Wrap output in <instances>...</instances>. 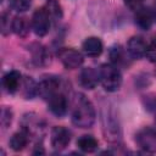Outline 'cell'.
<instances>
[{
    "mask_svg": "<svg viewBox=\"0 0 156 156\" xmlns=\"http://www.w3.org/2000/svg\"><path fill=\"white\" fill-rule=\"evenodd\" d=\"M96 118L95 108L91 101L83 94H77L73 100L72 122L79 128H90Z\"/></svg>",
    "mask_w": 156,
    "mask_h": 156,
    "instance_id": "1",
    "label": "cell"
},
{
    "mask_svg": "<svg viewBox=\"0 0 156 156\" xmlns=\"http://www.w3.org/2000/svg\"><path fill=\"white\" fill-rule=\"evenodd\" d=\"M100 83L107 91H116L119 89L122 83V76L115 65L105 63L99 68Z\"/></svg>",
    "mask_w": 156,
    "mask_h": 156,
    "instance_id": "2",
    "label": "cell"
},
{
    "mask_svg": "<svg viewBox=\"0 0 156 156\" xmlns=\"http://www.w3.org/2000/svg\"><path fill=\"white\" fill-rule=\"evenodd\" d=\"M50 24H51V17L46 11V9L44 6L37 9L32 16V29L34 30V33L38 37L46 35L50 29Z\"/></svg>",
    "mask_w": 156,
    "mask_h": 156,
    "instance_id": "3",
    "label": "cell"
},
{
    "mask_svg": "<svg viewBox=\"0 0 156 156\" xmlns=\"http://www.w3.org/2000/svg\"><path fill=\"white\" fill-rule=\"evenodd\" d=\"M135 140L141 150L150 154L156 152V130L155 129L149 127L140 129L135 135Z\"/></svg>",
    "mask_w": 156,
    "mask_h": 156,
    "instance_id": "4",
    "label": "cell"
},
{
    "mask_svg": "<svg viewBox=\"0 0 156 156\" xmlns=\"http://www.w3.org/2000/svg\"><path fill=\"white\" fill-rule=\"evenodd\" d=\"M57 56L67 69H76L83 63V55L73 48H62Z\"/></svg>",
    "mask_w": 156,
    "mask_h": 156,
    "instance_id": "5",
    "label": "cell"
},
{
    "mask_svg": "<svg viewBox=\"0 0 156 156\" xmlns=\"http://www.w3.org/2000/svg\"><path fill=\"white\" fill-rule=\"evenodd\" d=\"M71 141V133L65 127H54L51 130V145L55 150H63Z\"/></svg>",
    "mask_w": 156,
    "mask_h": 156,
    "instance_id": "6",
    "label": "cell"
},
{
    "mask_svg": "<svg viewBox=\"0 0 156 156\" xmlns=\"http://www.w3.org/2000/svg\"><path fill=\"white\" fill-rule=\"evenodd\" d=\"M48 105H49V110L55 116H58V117L63 116L67 112V108H68L67 98L60 91L55 93L52 96H50L48 99Z\"/></svg>",
    "mask_w": 156,
    "mask_h": 156,
    "instance_id": "7",
    "label": "cell"
},
{
    "mask_svg": "<svg viewBox=\"0 0 156 156\" xmlns=\"http://www.w3.org/2000/svg\"><path fill=\"white\" fill-rule=\"evenodd\" d=\"M58 87H60V80L56 77H46L43 80H40V83L38 84V94L48 100L50 96H52L55 93L58 91Z\"/></svg>",
    "mask_w": 156,
    "mask_h": 156,
    "instance_id": "8",
    "label": "cell"
},
{
    "mask_svg": "<svg viewBox=\"0 0 156 156\" xmlns=\"http://www.w3.org/2000/svg\"><path fill=\"white\" fill-rule=\"evenodd\" d=\"M79 84L85 88V89H94L98 83L100 82V77H99V71L91 68V67H87L83 68L79 73Z\"/></svg>",
    "mask_w": 156,
    "mask_h": 156,
    "instance_id": "9",
    "label": "cell"
},
{
    "mask_svg": "<svg viewBox=\"0 0 156 156\" xmlns=\"http://www.w3.org/2000/svg\"><path fill=\"white\" fill-rule=\"evenodd\" d=\"M146 49H147V44L140 37H132L128 40L127 50L133 58H141L146 56Z\"/></svg>",
    "mask_w": 156,
    "mask_h": 156,
    "instance_id": "10",
    "label": "cell"
},
{
    "mask_svg": "<svg viewBox=\"0 0 156 156\" xmlns=\"http://www.w3.org/2000/svg\"><path fill=\"white\" fill-rule=\"evenodd\" d=\"M135 24L140 28V29H144V30H147L150 29L152 22H154V13H152V10L147 9V7H139L138 10H135Z\"/></svg>",
    "mask_w": 156,
    "mask_h": 156,
    "instance_id": "11",
    "label": "cell"
},
{
    "mask_svg": "<svg viewBox=\"0 0 156 156\" xmlns=\"http://www.w3.org/2000/svg\"><path fill=\"white\" fill-rule=\"evenodd\" d=\"M82 49L84 54L88 55L89 57H98L101 55L104 45H102V41L98 37H89L83 41Z\"/></svg>",
    "mask_w": 156,
    "mask_h": 156,
    "instance_id": "12",
    "label": "cell"
},
{
    "mask_svg": "<svg viewBox=\"0 0 156 156\" xmlns=\"http://www.w3.org/2000/svg\"><path fill=\"white\" fill-rule=\"evenodd\" d=\"M21 85V73L17 71L7 72L2 78V87L7 93H16Z\"/></svg>",
    "mask_w": 156,
    "mask_h": 156,
    "instance_id": "13",
    "label": "cell"
},
{
    "mask_svg": "<svg viewBox=\"0 0 156 156\" xmlns=\"http://www.w3.org/2000/svg\"><path fill=\"white\" fill-rule=\"evenodd\" d=\"M28 141H29V133L23 128L22 130L16 132L11 136V139H10V146L15 151H21V150H23L27 146Z\"/></svg>",
    "mask_w": 156,
    "mask_h": 156,
    "instance_id": "14",
    "label": "cell"
},
{
    "mask_svg": "<svg viewBox=\"0 0 156 156\" xmlns=\"http://www.w3.org/2000/svg\"><path fill=\"white\" fill-rule=\"evenodd\" d=\"M98 140L93 135H82L77 140V146L83 152H94L98 149Z\"/></svg>",
    "mask_w": 156,
    "mask_h": 156,
    "instance_id": "15",
    "label": "cell"
},
{
    "mask_svg": "<svg viewBox=\"0 0 156 156\" xmlns=\"http://www.w3.org/2000/svg\"><path fill=\"white\" fill-rule=\"evenodd\" d=\"M11 29L20 37H26L29 32V23L22 16H16L11 22Z\"/></svg>",
    "mask_w": 156,
    "mask_h": 156,
    "instance_id": "16",
    "label": "cell"
},
{
    "mask_svg": "<svg viewBox=\"0 0 156 156\" xmlns=\"http://www.w3.org/2000/svg\"><path fill=\"white\" fill-rule=\"evenodd\" d=\"M32 56H33V61L35 65H46L49 62L50 58V54L48 52V50L41 46V45H35L32 50Z\"/></svg>",
    "mask_w": 156,
    "mask_h": 156,
    "instance_id": "17",
    "label": "cell"
},
{
    "mask_svg": "<svg viewBox=\"0 0 156 156\" xmlns=\"http://www.w3.org/2000/svg\"><path fill=\"white\" fill-rule=\"evenodd\" d=\"M46 9V11L49 12L51 20H58L62 17V9L61 5L56 1V0H48V2L44 6Z\"/></svg>",
    "mask_w": 156,
    "mask_h": 156,
    "instance_id": "18",
    "label": "cell"
},
{
    "mask_svg": "<svg viewBox=\"0 0 156 156\" xmlns=\"http://www.w3.org/2000/svg\"><path fill=\"white\" fill-rule=\"evenodd\" d=\"M23 94L27 99H32L35 94H38V84H35L30 77H27L23 82Z\"/></svg>",
    "mask_w": 156,
    "mask_h": 156,
    "instance_id": "19",
    "label": "cell"
},
{
    "mask_svg": "<svg viewBox=\"0 0 156 156\" xmlns=\"http://www.w3.org/2000/svg\"><path fill=\"white\" fill-rule=\"evenodd\" d=\"M9 4L15 11L24 12L30 7L32 0H9Z\"/></svg>",
    "mask_w": 156,
    "mask_h": 156,
    "instance_id": "20",
    "label": "cell"
},
{
    "mask_svg": "<svg viewBox=\"0 0 156 156\" xmlns=\"http://www.w3.org/2000/svg\"><path fill=\"white\" fill-rule=\"evenodd\" d=\"M110 57L113 63H119L123 60V51L119 46H113L110 50Z\"/></svg>",
    "mask_w": 156,
    "mask_h": 156,
    "instance_id": "21",
    "label": "cell"
},
{
    "mask_svg": "<svg viewBox=\"0 0 156 156\" xmlns=\"http://www.w3.org/2000/svg\"><path fill=\"white\" fill-rule=\"evenodd\" d=\"M146 57L150 61H156V38H154L150 44H147V49H146Z\"/></svg>",
    "mask_w": 156,
    "mask_h": 156,
    "instance_id": "22",
    "label": "cell"
},
{
    "mask_svg": "<svg viewBox=\"0 0 156 156\" xmlns=\"http://www.w3.org/2000/svg\"><path fill=\"white\" fill-rule=\"evenodd\" d=\"M143 1L144 0H124V4L130 9V10H138L139 7L143 6Z\"/></svg>",
    "mask_w": 156,
    "mask_h": 156,
    "instance_id": "23",
    "label": "cell"
},
{
    "mask_svg": "<svg viewBox=\"0 0 156 156\" xmlns=\"http://www.w3.org/2000/svg\"><path fill=\"white\" fill-rule=\"evenodd\" d=\"M9 116H12L11 115V111L7 110V108H2V117H1V123L2 126L6 128L10 123H11V117L9 118Z\"/></svg>",
    "mask_w": 156,
    "mask_h": 156,
    "instance_id": "24",
    "label": "cell"
},
{
    "mask_svg": "<svg viewBox=\"0 0 156 156\" xmlns=\"http://www.w3.org/2000/svg\"><path fill=\"white\" fill-rule=\"evenodd\" d=\"M7 13H2V20H1V29H2V34H7V32H10V27H7Z\"/></svg>",
    "mask_w": 156,
    "mask_h": 156,
    "instance_id": "25",
    "label": "cell"
},
{
    "mask_svg": "<svg viewBox=\"0 0 156 156\" xmlns=\"http://www.w3.org/2000/svg\"><path fill=\"white\" fill-rule=\"evenodd\" d=\"M152 13H154V20H156V2L154 4V9H152Z\"/></svg>",
    "mask_w": 156,
    "mask_h": 156,
    "instance_id": "26",
    "label": "cell"
},
{
    "mask_svg": "<svg viewBox=\"0 0 156 156\" xmlns=\"http://www.w3.org/2000/svg\"><path fill=\"white\" fill-rule=\"evenodd\" d=\"M155 124H156V118H155Z\"/></svg>",
    "mask_w": 156,
    "mask_h": 156,
    "instance_id": "27",
    "label": "cell"
}]
</instances>
